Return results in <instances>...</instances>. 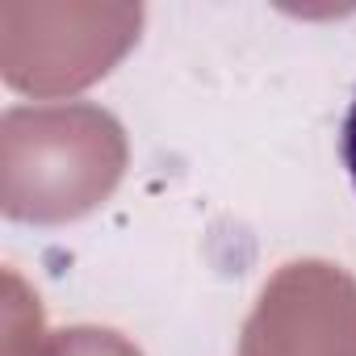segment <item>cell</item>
Listing matches in <instances>:
<instances>
[{
  "label": "cell",
  "instance_id": "cell-1",
  "mask_svg": "<svg viewBox=\"0 0 356 356\" xmlns=\"http://www.w3.org/2000/svg\"><path fill=\"white\" fill-rule=\"evenodd\" d=\"M243 356H356V281L331 264H289L264 289Z\"/></svg>",
  "mask_w": 356,
  "mask_h": 356
},
{
  "label": "cell",
  "instance_id": "cell-2",
  "mask_svg": "<svg viewBox=\"0 0 356 356\" xmlns=\"http://www.w3.org/2000/svg\"><path fill=\"white\" fill-rule=\"evenodd\" d=\"M339 155H343V168H348L352 189H356V97H352L348 118H343V130H339Z\"/></svg>",
  "mask_w": 356,
  "mask_h": 356
}]
</instances>
